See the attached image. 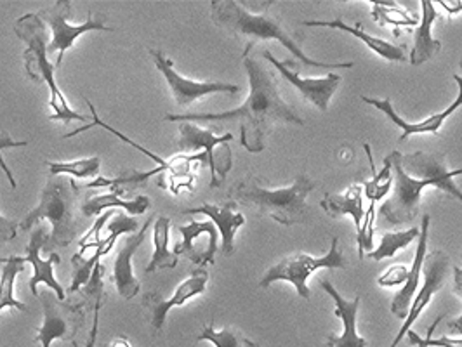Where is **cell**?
Here are the masks:
<instances>
[{"instance_id":"34","label":"cell","mask_w":462,"mask_h":347,"mask_svg":"<svg viewBox=\"0 0 462 347\" xmlns=\"http://www.w3.org/2000/svg\"><path fill=\"white\" fill-rule=\"evenodd\" d=\"M165 167H157L153 170H148V172H138V170H131V172H122L116 179H106V178H97L94 179L93 183L84 186V187H120L124 191H131L133 187H136L138 185L146 183L152 176L163 172L165 174Z\"/></svg>"},{"instance_id":"21","label":"cell","mask_w":462,"mask_h":347,"mask_svg":"<svg viewBox=\"0 0 462 347\" xmlns=\"http://www.w3.org/2000/svg\"><path fill=\"white\" fill-rule=\"evenodd\" d=\"M400 162L403 170L416 179H437L439 189L447 195L457 198L462 204V191L450 178V170H447L443 155H430V153H412L402 155Z\"/></svg>"},{"instance_id":"4","label":"cell","mask_w":462,"mask_h":347,"mask_svg":"<svg viewBox=\"0 0 462 347\" xmlns=\"http://www.w3.org/2000/svg\"><path fill=\"white\" fill-rule=\"evenodd\" d=\"M315 187V181L304 172L298 174L292 185L280 189L264 187L255 178H247L231 187L230 198L236 205L254 208L259 215H268L283 226H296L311 219L306 198Z\"/></svg>"},{"instance_id":"25","label":"cell","mask_w":462,"mask_h":347,"mask_svg":"<svg viewBox=\"0 0 462 347\" xmlns=\"http://www.w3.org/2000/svg\"><path fill=\"white\" fill-rule=\"evenodd\" d=\"M300 24L302 26H320V28L341 30L345 33L356 37L358 41H362L365 46L372 49L375 54H379L381 58H384L388 61H396V63H407L405 46H396V44H392L388 41L372 37L362 28V23L347 24L343 20H334V22H302Z\"/></svg>"},{"instance_id":"35","label":"cell","mask_w":462,"mask_h":347,"mask_svg":"<svg viewBox=\"0 0 462 347\" xmlns=\"http://www.w3.org/2000/svg\"><path fill=\"white\" fill-rule=\"evenodd\" d=\"M101 278H103V266L97 264L94 268L88 287H86V296L89 299H93L94 302V324L86 347H96V339H97V332H99V311H101V306H103V279ZM73 347H79V344L73 342Z\"/></svg>"},{"instance_id":"26","label":"cell","mask_w":462,"mask_h":347,"mask_svg":"<svg viewBox=\"0 0 462 347\" xmlns=\"http://www.w3.org/2000/svg\"><path fill=\"white\" fill-rule=\"evenodd\" d=\"M125 191L120 189V187H112V193L108 195H101V196H93L89 200H86L82 204V214L84 217H94V215H99V214H105L106 210H116V208H122V210H127L129 215L136 217V215H143L150 205V198L144 196V195H139L138 198L134 200H122L120 196L124 195Z\"/></svg>"},{"instance_id":"9","label":"cell","mask_w":462,"mask_h":347,"mask_svg":"<svg viewBox=\"0 0 462 347\" xmlns=\"http://www.w3.org/2000/svg\"><path fill=\"white\" fill-rule=\"evenodd\" d=\"M231 139L233 134L230 132L216 136L208 129H200L191 122H183L180 127L178 148L180 151H193L195 155L199 150H202L208 155V163L210 167V187H219L233 167V155H217L216 150L228 146Z\"/></svg>"},{"instance_id":"8","label":"cell","mask_w":462,"mask_h":347,"mask_svg":"<svg viewBox=\"0 0 462 347\" xmlns=\"http://www.w3.org/2000/svg\"><path fill=\"white\" fill-rule=\"evenodd\" d=\"M400 157V151H393L386 157L393 169L394 191L393 196L381 207V215L386 219L388 224L393 226L416 221L420 208V193L426 187L420 179L411 178L403 170Z\"/></svg>"},{"instance_id":"39","label":"cell","mask_w":462,"mask_h":347,"mask_svg":"<svg viewBox=\"0 0 462 347\" xmlns=\"http://www.w3.org/2000/svg\"><path fill=\"white\" fill-rule=\"evenodd\" d=\"M18 228H20V223L16 219L0 215V249L16 238Z\"/></svg>"},{"instance_id":"16","label":"cell","mask_w":462,"mask_h":347,"mask_svg":"<svg viewBox=\"0 0 462 347\" xmlns=\"http://www.w3.org/2000/svg\"><path fill=\"white\" fill-rule=\"evenodd\" d=\"M454 80H456L457 86H459V93H457V97L454 99V103L448 105V106H447L445 110H441L439 114L428 116V118H424V120H420V122H417V123L407 122V120H403L402 116L398 115V114L394 112L393 105H392L390 99H374V97L362 96V101L367 103V105H372V106L377 108L379 112H383L384 115L388 116V118L393 122L394 125H398V127L402 129L400 141H407V139L412 138V136H416V134H435V136H437L439 132V129L443 127L445 120L454 115L462 106V75H454Z\"/></svg>"},{"instance_id":"30","label":"cell","mask_w":462,"mask_h":347,"mask_svg":"<svg viewBox=\"0 0 462 347\" xmlns=\"http://www.w3.org/2000/svg\"><path fill=\"white\" fill-rule=\"evenodd\" d=\"M372 18L379 24H393L394 35H400V26H417L419 18L411 16L396 2H372Z\"/></svg>"},{"instance_id":"1","label":"cell","mask_w":462,"mask_h":347,"mask_svg":"<svg viewBox=\"0 0 462 347\" xmlns=\"http://www.w3.org/2000/svg\"><path fill=\"white\" fill-rule=\"evenodd\" d=\"M254 44H247L242 61L249 75V96L245 103L223 114H188L165 115L167 122H240V142L249 153H261L266 148V139L278 123L304 125L300 114L282 97L277 77L257 58L251 56Z\"/></svg>"},{"instance_id":"18","label":"cell","mask_w":462,"mask_h":347,"mask_svg":"<svg viewBox=\"0 0 462 347\" xmlns=\"http://www.w3.org/2000/svg\"><path fill=\"white\" fill-rule=\"evenodd\" d=\"M47 240H49V234L42 224L37 230H33L30 236V243L26 245V252H24V262L32 264L33 277L30 278L28 285L35 297H39V285H46L47 288H51L56 294L60 301H65V290L54 277V269H52L54 264L61 262L60 255L49 254V259L46 260L41 259V252L44 251Z\"/></svg>"},{"instance_id":"6","label":"cell","mask_w":462,"mask_h":347,"mask_svg":"<svg viewBox=\"0 0 462 347\" xmlns=\"http://www.w3.org/2000/svg\"><path fill=\"white\" fill-rule=\"evenodd\" d=\"M339 238L332 236L330 251L322 257H313L306 252H296L282 259L278 264L272 266L263 279L259 281L261 288H268L275 281H289L294 285L300 299H310L311 292L308 287V278L319 269H346V257L341 251Z\"/></svg>"},{"instance_id":"17","label":"cell","mask_w":462,"mask_h":347,"mask_svg":"<svg viewBox=\"0 0 462 347\" xmlns=\"http://www.w3.org/2000/svg\"><path fill=\"white\" fill-rule=\"evenodd\" d=\"M208 271L200 268V269L193 271L189 277L186 278L185 281L176 288V292L169 299H163L159 292L146 294L143 297V306L150 313V324H152L153 332H161L162 330L163 324H165V318H167V313L172 307L183 306L186 301L193 299L195 296L204 294L206 288H208Z\"/></svg>"},{"instance_id":"31","label":"cell","mask_w":462,"mask_h":347,"mask_svg":"<svg viewBox=\"0 0 462 347\" xmlns=\"http://www.w3.org/2000/svg\"><path fill=\"white\" fill-rule=\"evenodd\" d=\"M419 234H420V228H411L407 232L384 233L379 249L365 254V259L383 260L386 257H393L398 251L407 249L414 240L419 238Z\"/></svg>"},{"instance_id":"43","label":"cell","mask_w":462,"mask_h":347,"mask_svg":"<svg viewBox=\"0 0 462 347\" xmlns=\"http://www.w3.org/2000/svg\"><path fill=\"white\" fill-rule=\"evenodd\" d=\"M110 347H131V344H129V341H127V339L118 337V339H116V341L110 344Z\"/></svg>"},{"instance_id":"28","label":"cell","mask_w":462,"mask_h":347,"mask_svg":"<svg viewBox=\"0 0 462 347\" xmlns=\"http://www.w3.org/2000/svg\"><path fill=\"white\" fill-rule=\"evenodd\" d=\"M169 230H171V219L161 215L155 223H153V243H155V251L152 255L150 264L146 266L144 273L152 275L159 269H174L180 262V257L169 251Z\"/></svg>"},{"instance_id":"22","label":"cell","mask_w":462,"mask_h":347,"mask_svg":"<svg viewBox=\"0 0 462 347\" xmlns=\"http://www.w3.org/2000/svg\"><path fill=\"white\" fill-rule=\"evenodd\" d=\"M430 226H431V215L424 214L420 219V234H419V242H417L416 257L412 266L409 268V277L407 281L403 283L402 290L396 292V296L392 302V313L394 318L405 320L409 315V309L414 301L417 287L420 281V271H422V264L428 254V240H430Z\"/></svg>"},{"instance_id":"12","label":"cell","mask_w":462,"mask_h":347,"mask_svg":"<svg viewBox=\"0 0 462 347\" xmlns=\"http://www.w3.org/2000/svg\"><path fill=\"white\" fill-rule=\"evenodd\" d=\"M448 271H450V257H448V254H445L443 251H433V252L426 254L424 264H422L424 285L417 292L412 306L409 309V315L405 318V324L396 333V337H394V341L390 347H396L403 341V337L407 335L411 326L416 324L419 316L422 315V311L430 306V302L433 301V297L443 288V285L448 278Z\"/></svg>"},{"instance_id":"41","label":"cell","mask_w":462,"mask_h":347,"mask_svg":"<svg viewBox=\"0 0 462 347\" xmlns=\"http://www.w3.org/2000/svg\"><path fill=\"white\" fill-rule=\"evenodd\" d=\"M447 326H448V333L450 335H461L462 337V316L450 320Z\"/></svg>"},{"instance_id":"14","label":"cell","mask_w":462,"mask_h":347,"mask_svg":"<svg viewBox=\"0 0 462 347\" xmlns=\"http://www.w3.org/2000/svg\"><path fill=\"white\" fill-rule=\"evenodd\" d=\"M367 159H369L370 170H372V179L364 183V193L370 202V207L365 212L364 217V224L360 233H356V242H358V259L364 260L365 259V251H369L372 247V236H374V224H375V204L381 202L392 189L393 186V169L388 159H384L383 169L377 172L375 162L372 157V150L370 144H364Z\"/></svg>"},{"instance_id":"32","label":"cell","mask_w":462,"mask_h":347,"mask_svg":"<svg viewBox=\"0 0 462 347\" xmlns=\"http://www.w3.org/2000/svg\"><path fill=\"white\" fill-rule=\"evenodd\" d=\"M202 341L212 342L216 347H259L231 326H225L219 332L214 330V322L204 324L202 332L197 335V342H202Z\"/></svg>"},{"instance_id":"29","label":"cell","mask_w":462,"mask_h":347,"mask_svg":"<svg viewBox=\"0 0 462 347\" xmlns=\"http://www.w3.org/2000/svg\"><path fill=\"white\" fill-rule=\"evenodd\" d=\"M5 264L0 275V311L4 307H14L22 313H26V304L14 299V283L16 278L23 271L24 257H2Z\"/></svg>"},{"instance_id":"11","label":"cell","mask_w":462,"mask_h":347,"mask_svg":"<svg viewBox=\"0 0 462 347\" xmlns=\"http://www.w3.org/2000/svg\"><path fill=\"white\" fill-rule=\"evenodd\" d=\"M150 56L155 61V67L161 71L169 86V91L172 94L174 101L178 106L188 108L191 106L197 99L212 96V94H230L236 96L240 93L238 86L226 84V82H197V80H188L181 77L169 58L163 56L161 49H150Z\"/></svg>"},{"instance_id":"36","label":"cell","mask_w":462,"mask_h":347,"mask_svg":"<svg viewBox=\"0 0 462 347\" xmlns=\"http://www.w3.org/2000/svg\"><path fill=\"white\" fill-rule=\"evenodd\" d=\"M445 318V315H439V318L435 320V324H431L430 328H428V335H426V339H420L417 333H414L412 330H409L407 332V339L417 347H462V337L461 339H452V337H447V335H443V337H439V339H433V332H435V328L441 324V320Z\"/></svg>"},{"instance_id":"33","label":"cell","mask_w":462,"mask_h":347,"mask_svg":"<svg viewBox=\"0 0 462 347\" xmlns=\"http://www.w3.org/2000/svg\"><path fill=\"white\" fill-rule=\"evenodd\" d=\"M47 167L51 169V176H73V178H82L89 179L99 176V167H101V159L99 157H91L84 160H75V162H47Z\"/></svg>"},{"instance_id":"23","label":"cell","mask_w":462,"mask_h":347,"mask_svg":"<svg viewBox=\"0 0 462 347\" xmlns=\"http://www.w3.org/2000/svg\"><path fill=\"white\" fill-rule=\"evenodd\" d=\"M235 207H236L235 202H226V204H219V205L204 204L200 207L186 208L181 214L208 215L221 234V252L230 255L235 251V234L245 224V217L242 214L235 212Z\"/></svg>"},{"instance_id":"13","label":"cell","mask_w":462,"mask_h":347,"mask_svg":"<svg viewBox=\"0 0 462 347\" xmlns=\"http://www.w3.org/2000/svg\"><path fill=\"white\" fill-rule=\"evenodd\" d=\"M139 230H141V226H139L138 217H133V215H127V214H124L120 210H116L114 219H112V223L106 228L108 238L99 242V245L96 247V252L89 259H84L82 255L79 254L71 257L73 279H71L69 294L80 290L84 285L89 283L94 268L99 264L103 255L110 254V251L114 249V245H116V242L120 234H134Z\"/></svg>"},{"instance_id":"44","label":"cell","mask_w":462,"mask_h":347,"mask_svg":"<svg viewBox=\"0 0 462 347\" xmlns=\"http://www.w3.org/2000/svg\"><path fill=\"white\" fill-rule=\"evenodd\" d=\"M462 174V167L461 169H456V170H450V178L454 179V178H457V176H461Z\"/></svg>"},{"instance_id":"20","label":"cell","mask_w":462,"mask_h":347,"mask_svg":"<svg viewBox=\"0 0 462 347\" xmlns=\"http://www.w3.org/2000/svg\"><path fill=\"white\" fill-rule=\"evenodd\" d=\"M322 288L334 299L336 311L334 315L343 322V333L341 335H328L327 347H367L369 342L365 337L358 335L356 332V318H358V307H360V296L353 301L345 299L328 279H322Z\"/></svg>"},{"instance_id":"42","label":"cell","mask_w":462,"mask_h":347,"mask_svg":"<svg viewBox=\"0 0 462 347\" xmlns=\"http://www.w3.org/2000/svg\"><path fill=\"white\" fill-rule=\"evenodd\" d=\"M454 290L462 299V268H454Z\"/></svg>"},{"instance_id":"3","label":"cell","mask_w":462,"mask_h":347,"mask_svg":"<svg viewBox=\"0 0 462 347\" xmlns=\"http://www.w3.org/2000/svg\"><path fill=\"white\" fill-rule=\"evenodd\" d=\"M212 7V20L214 23L225 30H228L235 35H242V37H249L251 44H254L257 41H277L285 49L291 50V54L300 61L302 65L313 67V68L327 69H349L353 68V61L349 63H322L317 59H311L310 56L304 54L300 41L296 39L294 35H291L282 22L272 16L268 13V9L261 14L251 13L244 7V4L235 2V0H216L210 4Z\"/></svg>"},{"instance_id":"24","label":"cell","mask_w":462,"mask_h":347,"mask_svg":"<svg viewBox=\"0 0 462 347\" xmlns=\"http://www.w3.org/2000/svg\"><path fill=\"white\" fill-rule=\"evenodd\" d=\"M420 5H422V18L419 20V24L416 26L414 47H412L411 56H409V61L414 67H419V65L430 61L441 50V42L431 35V28L435 24V20L439 18V13L435 9V2L422 0Z\"/></svg>"},{"instance_id":"2","label":"cell","mask_w":462,"mask_h":347,"mask_svg":"<svg viewBox=\"0 0 462 347\" xmlns=\"http://www.w3.org/2000/svg\"><path fill=\"white\" fill-rule=\"evenodd\" d=\"M79 195L80 187L71 179L63 176H51L41 191L39 205L24 215L20 223V230L30 232L39 223L49 221L52 233L44 247L46 251L73 243L86 223L82 204H79Z\"/></svg>"},{"instance_id":"15","label":"cell","mask_w":462,"mask_h":347,"mask_svg":"<svg viewBox=\"0 0 462 347\" xmlns=\"http://www.w3.org/2000/svg\"><path fill=\"white\" fill-rule=\"evenodd\" d=\"M264 59L270 61L278 73L291 82L298 91H300L311 105H315L320 112H327L328 110V103L330 97L336 94L339 84H341V75L339 73H328L324 78H302L298 69H292V63L291 61H280L277 59L272 50H264L263 52Z\"/></svg>"},{"instance_id":"7","label":"cell","mask_w":462,"mask_h":347,"mask_svg":"<svg viewBox=\"0 0 462 347\" xmlns=\"http://www.w3.org/2000/svg\"><path fill=\"white\" fill-rule=\"evenodd\" d=\"M37 299L42 304L44 324L35 341L42 347L52 346L54 341H73L86 320L82 306L60 301L51 288L39 290Z\"/></svg>"},{"instance_id":"27","label":"cell","mask_w":462,"mask_h":347,"mask_svg":"<svg viewBox=\"0 0 462 347\" xmlns=\"http://www.w3.org/2000/svg\"><path fill=\"white\" fill-rule=\"evenodd\" d=\"M320 207L324 208L325 212L330 217H339V215H351L356 226V233L362 230L364 224V186L353 185L347 187L345 195H325L324 200L320 202Z\"/></svg>"},{"instance_id":"37","label":"cell","mask_w":462,"mask_h":347,"mask_svg":"<svg viewBox=\"0 0 462 347\" xmlns=\"http://www.w3.org/2000/svg\"><path fill=\"white\" fill-rule=\"evenodd\" d=\"M22 146H28V141H14V139L9 136L7 131H2V134H0V169L4 170V174H5V178H7V181H9V185H11L13 189L18 187V183H16V179H14V176H13V172H11V169L7 167V163L4 160L2 151H4L5 148H22Z\"/></svg>"},{"instance_id":"19","label":"cell","mask_w":462,"mask_h":347,"mask_svg":"<svg viewBox=\"0 0 462 347\" xmlns=\"http://www.w3.org/2000/svg\"><path fill=\"white\" fill-rule=\"evenodd\" d=\"M150 226H152V219H146V223L141 226L138 233L125 238L114 262V283H116V292L125 301L134 299L139 294L138 278L133 273V257L138 252L139 247L144 243Z\"/></svg>"},{"instance_id":"38","label":"cell","mask_w":462,"mask_h":347,"mask_svg":"<svg viewBox=\"0 0 462 347\" xmlns=\"http://www.w3.org/2000/svg\"><path fill=\"white\" fill-rule=\"evenodd\" d=\"M409 277V268L403 264H394L392 268H388V271H384V275L377 278V283L381 287H396V285H403Z\"/></svg>"},{"instance_id":"5","label":"cell","mask_w":462,"mask_h":347,"mask_svg":"<svg viewBox=\"0 0 462 347\" xmlns=\"http://www.w3.org/2000/svg\"><path fill=\"white\" fill-rule=\"evenodd\" d=\"M14 33L22 39L26 46L24 50V68L28 75L39 82L46 84L51 93L49 106L52 108V114L49 120L52 122H86L89 116L77 114L69 108V101L65 94L61 93L60 86L54 78V63L47 59V30L46 23L41 20L39 14L30 13L16 20Z\"/></svg>"},{"instance_id":"10","label":"cell","mask_w":462,"mask_h":347,"mask_svg":"<svg viewBox=\"0 0 462 347\" xmlns=\"http://www.w3.org/2000/svg\"><path fill=\"white\" fill-rule=\"evenodd\" d=\"M69 13H71L69 0H60L54 5H51V7H47L44 11L37 13L41 16V20L44 23L49 24L51 30H52V41L47 46V52L49 50L51 52L58 50V59H56V65H54L56 68L61 67L65 52L73 47L75 41L80 35H84L88 32H112L114 30V28H110V26L103 23L101 20H93L91 13H89V16H88V20L84 23L77 24V26L69 24L67 22Z\"/></svg>"},{"instance_id":"40","label":"cell","mask_w":462,"mask_h":347,"mask_svg":"<svg viewBox=\"0 0 462 347\" xmlns=\"http://www.w3.org/2000/svg\"><path fill=\"white\" fill-rule=\"evenodd\" d=\"M439 5L445 7V11H448V14H457L462 13V2L461 0H439Z\"/></svg>"}]
</instances>
